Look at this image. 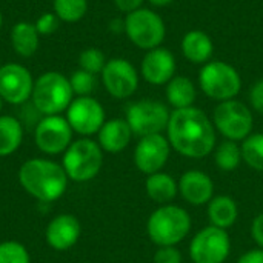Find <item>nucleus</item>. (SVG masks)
Segmentation results:
<instances>
[{
  "label": "nucleus",
  "mask_w": 263,
  "mask_h": 263,
  "mask_svg": "<svg viewBox=\"0 0 263 263\" xmlns=\"http://www.w3.org/2000/svg\"><path fill=\"white\" fill-rule=\"evenodd\" d=\"M171 148L190 159H202L213 153L216 128L213 120L199 108L174 109L166 128Z\"/></svg>",
  "instance_id": "f257e3e1"
},
{
  "label": "nucleus",
  "mask_w": 263,
  "mask_h": 263,
  "mask_svg": "<svg viewBox=\"0 0 263 263\" xmlns=\"http://www.w3.org/2000/svg\"><path fill=\"white\" fill-rule=\"evenodd\" d=\"M22 188L40 202H55L68 188V176L63 166L48 159H29L18 170Z\"/></svg>",
  "instance_id": "f03ea898"
},
{
  "label": "nucleus",
  "mask_w": 263,
  "mask_h": 263,
  "mask_svg": "<svg viewBox=\"0 0 263 263\" xmlns=\"http://www.w3.org/2000/svg\"><path fill=\"white\" fill-rule=\"evenodd\" d=\"M191 230L190 214L177 205H162L146 222V231L153 243L159 247H176Z\"/></svg>",
  "instance_id": "7ed1b4c3"
},
{
  "label": "nucleus",
  "mask_w": 263,
  "mask_h": 263,
  "mask_svg": "<svg viewBox=\"0 0 263 263\" xmlns=\"http://www.w3.org/2000/svg\"><path fill=\"white\" fill-rule=\"evenodd\" d=\"M74 92L69 79L57 71L43 72L32 89V105L43 116H59L71 105Z\"/></svg>",
  "instance_id": "20e7f679"
},
{
  "label": "nucleus",
  "mask_w": 263,
  "mask_h": 263,
  "mask_svg": "<svg viewBox=\"0 0 263 263\" xmlns=\"http://www.w3.org/2000/svg\"><path fill=\"white\" fill-rule=\"evenodd\" d=\"M103 149L88 137L74 140L63 153L62 166L72 182L92 180L102 170Z\"/></svg>",
  "instance_id": "39448f33"
},
{
  "label": "nucleus",
  "mask_w": 263,
  "mask_h": 263,
  "mask_svg": "<svg viewBox=\"0 0 263 263\" xmlns=\"http://www.w3.org/2000/svg\"><path fill=\"white\" fill-rule=\"evenodd\" d=\"M199 85L210 99L225 102L236 99L240 92L242 77L233 65L222 60H210L199 72Z\"/></svg>",
  "instance_id": "423d86ee"
},
{
  "label": "nucleus",
  "mask_w": 263,
  "mask_h": 263,
  "mask_svg": "<svg viewBox=\"0 0 263 263\" xmlns=\"http://www.w3.org/2000/svg\"><path fill=\"white\" fill-rule=\"evenodd\" d=\"M125 34L139 49L151 51L162 46L166 35V26L157 12L148 8H139L126 14Z\"/></svg>",
  "instance_id": "0eeeda50"
},
{
  "label": "nucleus",
  "mask_w": 263,
  "mask_h": 263,
  "mask_svg": "<svg viewBox=\"0 0 263 263\" xmlns=\"http://www.w3.org/2000/svg\"><path fill=\"white\" fill-rule=\"evenodd\" d=\"M213 123L227 140L243 142L253 131L254 117L245 103L231 99L219 102L213 114Z\"/></svg>",
  "instance_id": "6e6552de"
},
{
  "label": "nucleus",
  "mask_w": 263,
  "mask_h": 263,
  "mask_svg": "<svg viewBox=\"0 0 263 263\" xmlns=\"http://www.w3.org/2000/svg\"><path fill=\"white\" fill-rule=\"evenodd\" d=\"M171 112L168 106L159 100L143 99L134 102L126 109V122L134 136L146 137L162 134L168 128Z\"/></svg>",
  "instance_id": "1a4fd4ad"
},
{
  "label": "nucleus",
  "mask_w": 263,
  "mask_h": 263,
  "mask_svg": "<svg viewBox=\"0 0 263 263\" xmlns=\"http://www.w3.org/2000/svg\"><path fill=\"white\" fill-rule=\"evenodd\" d=\"M231 251V242L227 230L206 227L200 230L190 245V256L194 263H223Z\"/></svg>",
  "instance_id": "9d476101"
},
{
  "label": "nucleus",
  "mask_w": 263,
  "mask_h": 263,
  "mask_svg": "<svg viewBox=\"0 0 263 263\" xmlns=\"http://www.w3.org/2000/svg\"><path fill=\"white\" fill-rule=\"evenodd\" d=\"M72 128L66 117L59 116H43L35 126V145L37 148L48 154L57 156L63 154L72 143Z\"/></svg>",
  "instance_id": "9b49d317"
},
{
  "label": "nucleus",
  "mask_w": 263,
  "mask_h": 263,
  "mask_svg": "<svg viewBox=\"0 0 263 263\" xmlns=\"http://www.w3.org/2000/svg\"><path fill=\"white\" fill-rule=\"evenodd\" d=\"M66 120L72 131L83 137L97 134L106 122L102 103L91 96L76 97L66 109Z\"/></svg>",
  "instance_id": "f8f14e48"
},
{
  "label": "nucleus",
  "mask_w": 263,
  "mask_h": 263,
  "mask_svg": "<svg viewBox=\"0 0 263 263\" xmlns=\"http://www.w3.org/2000/svg\"><path fill=\"white\" fill-rule=\"evenodd\" d=\"M102 82L114 99H128L139 88V72L129 60L116 57L106 62L102 71Z\"/></svg>",
  "instance_id": "ddd939ff"
},
{
  "label": "nucleus",
  "mask_w": 263,
  "mask_h": 263,
  "mask_svg": "<svg viewBox=\"0 0 263 263\" xmlns=\"http://www.w3.org/2000/svg\"><path fill=\"white\" fill-rule=\"evenodd\" d=\"M34 79L29 69L20 63L0 66V97L11 105H22L31 99Z\"/></svg>",
  "instance_id": "4468645a"
},
{
  "label": "nucleus",
  "mask_w": 263,
  "mask_h": 263,
  "mask_svg": "<svg viewBox=\"0 0 263 263\" xmlns=\"http://www.w3.org/2000/svg\"><path fill=\"white\" fill-rule=\"evenodd\" d=\"M171 145L168 137L162 134H153L146 137H140L136 149H134V163L139 171L143 174L159 173L170 159Z\"/></svg>",
  "instance_id": "2eb2a0df"
},
{
  "label": "nucleus",
  "mask_w": 263,
  "mask_h": 263,
  "mask_svg": "<svg viewBox=\"0 0 263 263\" xmlns=\"http://www.w3.org/2000/svg\"><path fill=\"white\" fill-rule=\"evenodd\" d=\"M176 69H177V62L174 54L162 46L146 51L140 65L142 77L148 83L156 86L166 85L176 76Z\"/></svg>",
  "instance_id": "dca6fc26"
},
{
  "label": "nucleus",
  "mask_w": 263,
  "mask_h": 263,
  "mask_svg": "<svg viewBox=\"0 0 263 263\" xmlns=\"http://www.w3.org/2000/svg\"><path fill=\"white\" fill-rule=\"evenodd\" d=\"M82 234V227L72 214H59L46 227V243L55 251H66L72 248Z\"/></svg>",
  "instance_id": "f3484780"
},
{
  "label": "nucleus",
  "mask_w": 263,
  "mask_h": 263,
  "mask_svg": "<svg viewBox=\"0 0 263 263\" xmlns=\"http://www.w3.org/2000/svg\"><path fill=\"white\" fill-rule=\"evenodd\" d=\"M179 191L188 203L199 206L210 203L214 194V183L206 173L191 170L180 177Z\"/></svg>",
  "instance_id": "a211bd4d"
},
{
  "label": "nucleus",
  "mask_w": 263,
  "mask_h": 263,
  "mask_svg": "<svg viewBox=\"0 0 263 263\" xmlns=\"http://www.w3.org/2000/svg\"><path fill=\"white\" fill-rule=\"evenodd\" d=\"M133 131L125 119H111L103 123L100 131L97 133L99 145L103 151L117 154L122 153L133 139Z\"/></svg>",
  "instance_id": "6ab92c4d"
},
{
  "label": "nucleus",
  "mask_w": 263,
  "mask_h": 263,
  "mask_svg": "<svg viewBox=\"0 0 263 263\" xmlns=\"http://www.w3.org/2000/svg\"><path fill=\"white\" fill-rule=\"evenodd\" d=\"M182 54L194 65H205L211 60L214 52V43L211 37L200 29L188 31L182 39Z\"/></svg>",
  "instance_id": "aec40b11"
},
{
  "label": "nucleus",
  "mask_w": 263,
  "mask_h": 263,
  "mask_svg": "<svg viewBox=\"0 0 263 263\" xmlns=\"http://www.w3.org/2000/svg\"><path fill=\"white\" fill-rule=\"evenodd\" d=\"M239 217V208L233 197L217 196L213 197L208 203V219L213 227L228 230L231 228Z\"/></svg>",
  "instance_id": "412c9836"
},
{
  "label": "nucleus",
  "mask_w": 263,
  "mask_h": 263,
  "mask_svg": "<svg viewBox=\"0 0 263 263\" xmlns=\"http://www.w3.org/2000/svg\"><path fill=\"white\" fill-rule=\"evenodd\" d=\"M40 34L31 22H18L11 29V45L17 55L31 57L39 49Z\"/></svg>",
  "instance_id": "4be33fe9"
},
{
  "label": "nucleus",
  "mask_w": 263,
  "mask_h": 263,
  "mask_svg": "<svg viewBox=\"0 0 263 263\" xmlns=\"http://www.w3.org/2000/svg\"><path fill=\"white\" fill-rule=\"evenodd\" d=\"M197 91L194 83L185 76H174L166 83V100L174 109L194 106Z\"/></svg>",
  "instance_id": "5701e85b"
},
{
  "label": "nucleus",
  "mask_w": 263,
  "mask_h": 263,
  "mask_svg": "<svg viewBox=\"0 0 263 263\" xmlns=\"http://www.w3.org/2000/svg\"><path fill=\"white\" fill-rule=\"evenodd\" d=\"M145 188L148 197L160 205H168L177 196L179 191V185L174 180V177L160 171L148 176Z\"/></svg>",
  "instance_id": "b1692460"
},
{
  "label": "nucleus",
  "mask_w": 263,
  "mask_h": 263,
  "mask_svg": "<svg viewBox=\"0 0 263 263\" xmlns=\"http://www.w3.org/2000/svg\"><path fill=\"white\" fill-rule=\"evenodd\" d=\"M23 142V126L12 116H0V157L14 154Z\"/></svg>",
  "instance_id": "393cba45"
},
{
  "label": "nucleus",
  "mask_w": 263,
  "mask_h": 263,
  "mask_svg": "<svg viewBox=\"0 0 263 263\" xmlns=\"http://www.w3.org/2000/svg\"><path fill=\"white\" fill-rule=\"evenodd\" d=\"M54 14L65 23H76L82 20L88 11V0H54Z\"/></svg>",
  "instance_id": "a878e982"
},
{
  "label": "nucleus",
  "mask_w": 263,
  "mask_h": 263,
  "mask_svg": "<svg viewBox=\"0 0 263 263\" xmlns=\"http://www.w3.org/2000/svg\"><path fill=\"white\" fill-rule=\"evenodd\" d=\"M240 149L242 160H245L250 168L256 171H263V133L250 134L242 142Z\"/></svg>",
  "instance_id": "bb28decb"
},
{
  "label": "nucleus",
  "mask_w": 263,
  "mask_h": 263,
  "mask_svg": "<svg viewBox=\"0 0 263 263\" xmlns=\"http://www.w3.org/2000/svg\"><path fill=\"white\" fill-rule=\"evenodd\" d=\"M214 159L222 171H234L242 160V149L234 140H225L217 146Z\"/></svg>",
  "instance_id": "cd10ccee"
},
{
  "label": "nucleus",
  "mask_w": 263,
  "mask_h": 263,
  "mask_svg": "<svg viewBox=\"0 0 263 263\" xmlns=\"http://www.w3.org/2000/svg\"><path fill=\"white\" fill-rule=\"evenodd\" d=\"M0 263H31V256L20 242L6 240L0 243Z\"/></svg>",
  "instance_id": "c85d7f7f"
},
{
  "label": "nucleus",
  "mask_w": 263,
  "mask_h": 263,
  "mask_svg": "<svg viewBox=\"0 0 263 263\" xmlns=\"http://www.w3.org/2000/svg\"><path fill=\"white\" fill-rule=\"evenodd\" d=\"M106 57L103 54V51H100L99 48H88L85 51L80 52L79 55V66L83 71H88L91 74H102L105 65H106Z\"/></svg>",
  "instance_id": "c756f323"
},
{
  "label": "nucleus",
  "mask_w": 263,
  "mask_h": 263,
  "mask_svg": "<svg viewBox=\"0 0 263 263\" xmlns=\"http://www.w3.org/2000/svg\"><path fill=\"white\" fill-rule=\"evenodd\" d=\"M69 83H71V88H72V92L77 96V97H85V96H91L92 91L96 89L97 86V80H96V76L88 72V71H83V69H77L72 72V76L69 77Z\"/></svg>",
  "instance_id": "7c9ffc66"
},
{
  "label": "nucleus",
  "mask_w": 263,
  "mask_h": 263,
  "mask_svg": "<svg viewBox=\"0 0 263 263\" xmlns=\"http://www.w3.org/2000/svg\"><path fill=\"white\" fill-rule=\"evenodd\" d=\"M35 29L40 35H51L59 29L60 18L54 12H45L35 20Z\"/></svg>",
  "instance_id": "2f4dec72"
},
{
  "label": "nucleus",
  "mask_w": 263,
  "mask_h": 263,
  "mask_svg": "<svg viewBox=\"0 0 263 263\" xmlns=\"http://www.w3.org/2000/svg\"><path fill=\"white\" fill-rule=\"evenodd\" d=\"M154 263H182V254L176 247H159L154 254Z\"/></svg>",
  "instance_id": "473e14b6"
},
{
  "label": "nucleus",
  "mask_w": 263,
  "mask_h": 263,
  "mask_svg": "<svg viewBox=\"0 0 263 263\" xmlns=\"http://www.w3.org/2000/svg\"><path fill=\"white\" fill-rule=\"evenodd\" d=\"M250 103L259 114L263 116V79L253 85L250 91Z\"/></svg>",
  "instance_id": "72a5a7b5"
},
{
  "label": "nucleus",
  "mask_w": 263,
  "mask_h": 263,
  "mask_svg": "<svg viewBox=\"0 0 263 263\" xmlns=\"http://www.w3.org/2000/svg\"><path fill=\"white\" fill-rule=\"evenodd\" d=\"M251 234H253V239L256 240V243L263 250V213L256 216V219L253 220Z\"/></svg>",
  "instance_id": "f704fd0d"
},
{
  "label": "nucleus",
  "mask_w": 263,
  "mask_h": 263,
  "mask_svg": "<svg viewBox=\"0 0 263 263\" xmlns=\"http://www.w3.org/2000/svg\"><path fill=\"white\" fill-rule=\"evenodd\" d=\"M145 0H114V5L117 6L119 11L125 12V14H129L139 8H142V3Z\"/></svg>",
  "instance_id": "c9c22d12"
},
{
  "label": "nucleus",
  "mask_w": 263,
  "mask_h": 263,
  "mask_svg": "<svg viewBox=\"0 0 263 263\" xmlns=\"http://www.w3.org/2000/svg\"><path fill=\"white\" fill-rule=\"evenodd\" d=\"M237 263H263V250L257 248V250H251L247 251Z\"/></svg>",
  "instance_id": "e433bc0d"
},
{
  "label": "nucleus",
  "mask_w": 263,
  "mask_h": 263,
  "mask_svg": "<svg viewBox=\"0 0 263 263\" xmlns=\"http://www.w3.org/2000/svg\"><path fill=\"white\" fill-rule=\"evenodd\" d=\"M153 6H168L170 3H173L174 0H148Z\"/></svg>",
  "instance_id": "4c0bfd02"
},
{
  "label": "nucleus",
  "mask_w": 263,
  "mask_h": 263,
  "mask_svg": "<svg viewBox=\"0 0 263 263\" xmlns=\"http://www.w3.org/2000/svg\"><path fill=\"white\" fill-rule=\"evenodd\" d=\"M2 25H3V17H2V11H0V29H2Z\"/></svg>",
  "instance_id": "58836bf2"
},
{
  "label": "nucleus",
  "mask_w": 263,
  "mask_h": 263,
  "mask_svg": "<svg viewBox=\"0 0 263 263\" xmlns=\"http://www.w3.org/2000/svg\"><path fill=\"white\" fill-rule=\"evenodd\" d=\"M2 108H3V99L0 97V112H2Z\"/></svg>",
  "instance_id": "ea45409f"
}]
</instances>
